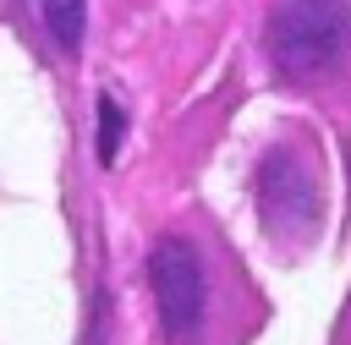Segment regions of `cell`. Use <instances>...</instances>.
<instances>
[{"label":"cell","instance_id":"cell-3","mask_svg":"<svg viewBox=\"0 0 351 345\" xmlns=\"http://www.w3.org/2000/svg\"><path fill=\"white\" fill-rule=\"evenodd\" d=\"M258 214L263 230L280 246H307L324 225V181L313 164V148L302 142H280L263 153L258 164Z\"/></svg>","mask_w":351,"mask_h":345},{"label":"cell","instance_id":"cell-4","mask_svg":"<svg viewBox=\"0 0 351 345\" xmlns=\"http://www.w3.org/2000/svg\"><path fill=\"white\" fill-rule=\"evenodd\" d=\"M38 11H44L49 38H55L66 55H77V49H82V27H88V0H38Z\"/></svg>","mask_w":351,"mask_h":345},{"label":"cell","instance_id":"cell-2","mask_svg":"<svg viewBox=\"0 0 351 345\" xmlns=\"http://www.w3.org/2000/svg\"><path fill=\"white\" fill-rule=\"evenodd\" d=\"M263 44L285 82L296 88L324 82L351 55V5L346 0H280L269 11Z\"/></svg>","mask_w":351,"mask_h":345},{"label":"cell","instance_id":"cell-1","mask_svg":"<svg viewBox=\"0 0 351 345\" xmlns=\"http://www.w3.org/2000/svg\"><path fill=\"white\" fill-rule=\"evenodd\" d=\"M148 285L159 307V329L170 345H208L214 318H219V279L203 252V241L170 230L148 252Z\"/></svg>","mask_w":351,"mask_h":345},{"label":"cell","instance_id":"cell-5","mask_svg":"<svg viewBox=\"0 0 351 345\" xmlns=\"http://www.w3.org/2000/svg\"><path fill=\"white\" fill-rule=\"evenodd\" d=\"M121 137H126V115H121V104L104 93V99H99V159H104V164L121 153Z\"/></svg>","mask_w":351,"mask_h":345}]
</instances>
